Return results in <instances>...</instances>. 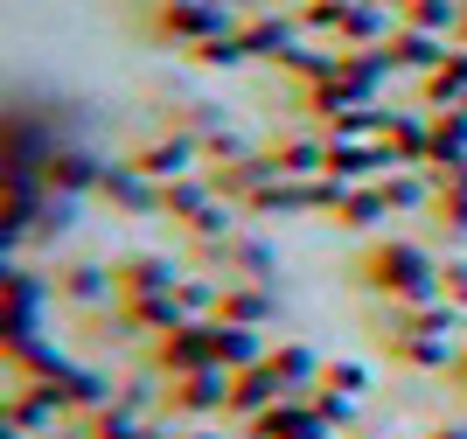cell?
Listing matches in <instances>:
<instances>
[{
    "label": "cell",
    "mask_w": 467,
    "mask_h": 439,
    "mask_svg": "<svg viewBox=\"0 0 467 439\" xmlns=\"http://www.w3.org/2000/svg\"><path fill=\"white\" fill-rule=\"evenodd\" d=\"M356 279L377 293V300H447L440 293V258L426 245H411V237H377L363 251V266Z\"/></svg>",
    "instance_id": "6da1fadb"
},
{
    "label": "cell",
    "mask_w": 467,
    "mask_h": 439,
    "mask_svg": "<svg viewBox=\"0 0 467 439\" xmlns=\"http://www.w3.org/2000/svg\"><path fill=\"white\" fill-rule=\"evenodd\" d=\"M161 412L182 425H202L216 412H231V370H189V377L161 383Z\"/></svg>",
    "instance_id": "7a4b0ae2"
},
{
    "label": "cell",
    "mask_w": 467,
    "mask_h": 439,
    "mask_svg": "<svg viewBox=\"0 0 467 439\" xmlns=\"http://www.w3.org/2000/svg\"><path fill=\"white\" fill-rule=\"evenodd\" d=\"M175 287V266L161 251H126L112 258V300H147V293H168Z\"/></svg>",
    "instance_id": "3957f363"
},
{
    "label": "cell",
    "mask_w": 467,
    "mask_h": 439,
    "mask_svg": "<svg viewBox=\"0 0 467 439\" xmlns=\"http://www.w3.org/2000/svg\"><path fill=\"white\" fill-rule=\"evenodd\" d=\"M49 300H63V307L112 300V266H98V258H70V266H57V272H49Z\"/></svg>",
    "instance_id": "277c9868"
},
{
    "label": "cell",
    "mask_w": 467,
    "mask_h": 439,
    "mask_svg": "<svg viewBox=\"0 0 467 439\" xmlns=\"http://www.w3.org/2000/svg\"><path fill=\"white\" fill-rule=\"evenodd\" d=\"M273 314H279L273 287H223V300H216V321H237V328H265Z\"/></svg>",
    "instance_id": "5b68a950"
},
{
    "label": "cell",
    "mask_w": 467,
    "mask_h": 439,
    "mask_svg": "<svg viewBox=\"0 0 467 439\" xmlns=\"http://www.w3.org/2000/svg\"><path fill=\"white\" fill-rule=\"evenodd\" d=\"M321 391H335V398H363V391H370V370H363V363H321Z\"/></svg>",
    "instance_id": "8992f818"
},
{
    "label": "cell",
    "mask_w": 467,
    "mask_h": 439,
    "mask_svg": "<svg viewBox=\"0 0 467 439\" xmlns=\"http://www.w3.org/2000/svg\"><path fill=\"white\" fill-rule=\"evenodd\" d=\"M440 293L467 314V258H440Z\"/></svg>",
    "instance_id": "52a82bcc"
},
{
    "label": "cell",
    "mask_w": 467,
    "mask_h": 439,
    "mask_svg": "<svg viewBox=\"0 0 467 439\" xmlns=\"http://www.w3.org/2000/svg\"><path fill=\"white\" fill-rule=\"evenodd\" d=\"M168 439H223V433H216V425L202 419V425H182V433H168Z\"/></svg>",
    "instance_id": "ba28073f"
},
{
    "label": "cell",
    "mask_w": 467,
    "mask_h": 439,
    "mask_svg": "<svg viewBox=\"0 0 467 439\" xmlns=\"http://www.w3.org/2000/svg\"><path fill=\"white\" fill-rule=\"evenodd\" d=\"M426 439H467V425H432Z\"/></svg>",
    "instance_id": "9c48e42d"
},
{
    "label": "cell",
    "mask_w": 467,
    "mask_h": 439,
    "mask_svg": "<svg viewBox=\"0 0 467 439\" xmlns=\"http://www.w3.org/2000/svg\"><path fill=\"white\" fill-rule=\"evenodd\" d=\"M453 377H461V383H467V349H461V356H453Z\"/></svg>",
    "instance_id": "30bf717a"
}]
</instances>
